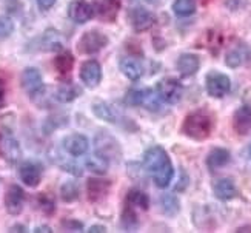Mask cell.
Masks as SVG:
<instances>
[{
    "label": "cell",
    "instance_id": "cell-6",
    "mask_svg": "<svg viewBox=\"0 0 251 233\" xmlns=\"http://www.w3.org/2000/svg\"><path fill=\"white\" fill-rule=\"evenodd\" d=\"M156 93L160 97L162 102L176 104L180 101L182 93H183V87L179 79H174V77H163V79L159 81L156 85Z\"/></svg>",
    "mask_w": 251,
    "mask_h": 233
},
{
    "label": "cell",
    "instance_id": "cell-29",
    "mask_svg": "<svg viewBox=\"0 0 251 233\" xmlns=\"http://www.w3.org/2000/svg\"><path fill=\"white\" fill-rule=\"evenodd\" d=\"M74 66V58L70 51H60L56 58H54V68L60 74H68L71 73Z\"/></svg>",
    "mask_w": 251,
    "mask_h": 233
},
{
    "label": "cell",
    "instance_id": "cell-32",
    "mask_svg": "<svg viewBox=\"0 0 251 233\" xmlns=\"http://www.w3.org/2000/svg\"><path fill=\"white\" fill-rule=\"evenodd\" d=\"M160 208L167 216H176L180 210V203L174 195H163L160 198Z\"/></svg>",
    "mask_w": 251,
    "mask_h": 233
},
{
    "label": "cell",
    "instance_id": "cell-17",
    "mask_svg": "<svg viewBox=\"0 0 251 233\" xmlns=\"http://www.w3.org/2000/svg\"><path fill=\"white\" fill-rule=\"evenodd\" d=\"M233 128L241 136L251 131V105H242L236 110L233 116Z\"/></svg>",
    "mask_w": 251,
    "mask_h": 233
},
{
    "label": "cell",
    "instance_id": "cell-36",
    "mask_svg": "<svg viewBox=\"0 0 251 233\" xmlns=\"http://www.w3.org/2000/svg\"><path fill=\"white\" fill-rule=\"evenodd\" d=\"M225 63L228 66H231V68H237L239 65L244 63V53H241L239 50H233L226 54V59H225Z\"/></svg>",
    "mask_w": 251,
    "mask_h": 233
},
{
    "label": "cell",
    "instance_id": "cell-21",
    "mask_svg": "<svg viewBox=\"0 0 251 233\" xmlns=\"http://www.w3.org/2000/svg\"><path fill=\"white\" fill-rule=\"evenodd\" d=\"M119 65H121V71L124 76L131 82H137L144 76V66L136 58H124Z\"/></svg>",
    "mask_w": 251,
    "mask_h": 233
},
{
    "label": "cell",
    "instance_id": "cell-19",
    "mask_svg": "<svg viewBox=\"0 0 251 233\" xmlns=\"http://www.w3.org/2000/svg\"><path fill=\"white\" fill-rule=\"evenodd\" d=\"M80 94H82V90L79 85H75L73 82H63L54 90L52 96L60 104H70V102L75 101Z\"/></svg>",
    "mask_w": 251,
    "mask_h": 233
},
{
    "label": "cell",
    "instance_id": "cell-42",
    "mask_svg": "<svg viewBox=\"0 0 251 233\" xmlns=\"http://www.w3.org/2000/svg\"><path fill=\"white\" fill-rule=\"evenodd\" d=\"M9 232H26V227L25 226H14V227H11Z\"/></svg>",
    "mask_w": 251,
    "mask_h": 233
},
{
    "label": "cell",
    "instance_id": "cell-23",
    "mask_svg": "<svg viewBox=\"0 0 251 233\" xmlns=\"http://www.w3.org/2000/svg\"><path fill=\"white\" fill-rule=\"evenodd\" d=\"M51 161L56 164L57 167H60L62 170L68 172V173H71L74 176H82V173H83L82 167H80L77 162H74L68 156H63V153L59 151V150L51 151Z\"/></svg>",
    "mask_w": 251,
    "mask_h": 233
},
{
    "label": "cell",
    "instance_id": "cell-27",
    "mask_svg": "<svg viewBox=\"0 0 251 233\" xmlns=\"http://www.w3.org/2000/svg\"><path fill=\"white\" fill-rule=\"evenodd\" d=\"M42 48L45 51H60L63 48V37L56 29H47L42 37Z\"/></svg>",
    "mask_w": 251,
    "mask_h": 233
},
{
    "label": "cell",
    "instance_id": "cell-11",
    "mask_svg": "<svg viewBox=\"0 0 251 233\" xmlns=\"http://www.w3.org/2000/svg\"><path fill=\"white\" fill-rule=\"evenodd\" d=\"M25 190L17 184L9 185V188L6 190L5 195V208L9 215L17 216L24 212V207H25Z\"/></svg>",
    "mask_w": 251,
    "mask_h": 233
},
{
    "label": "cell",
    "instance_id": "cell-37",
    "mask_svg": "<svg viewBox=\"0 0 251 233\" xmlns=\"http://www.w3.org/2000/svg\"><path fill=\"white\" fill-rule=\"evenodd\" d=\"M60 226L65 232H82L83 230V224L77 219H63Z\"/></svg>",
    "mask_w": 251,
    "mask_h": 233
},
{
    "label": "cell",
    "instance_id": "cell-18",
    "mask_svg": "<svg viewBox=\"0 0 251 233\" xmlns=\"http://www.w3.org/2000/svg\"><path fill=\"white\" fill-rule=\"evenodd\" d=\"M176 68L182 77H190V76H193L199 71L201 59L196 56V54H191V53L180 54L177 62H176Z\"/></svg>",
    "mask_w": 251,
    "mask_h": 233
},
{
    "label": "cell",
    "instance_id": "cell-5",
    "mask_svg": "<svg viewBox=\"0 0 251 233\" xmlns=\"http://www.w3.org/2000/svg\"><path fill=\"white\" fill-rule=\"evenodd\" d=\"M205 87H206V93H208L211 97L221 99L225 94L230 93L231 79L226 74L213 70L205 76Z\"/></svg>",
    "mask_w": 251,
    "mask_h": 233
},
{
    "label": "cell",
    "instance_id": "cell-13",
    "mask_svg": "<svg viewBox=\"0 0 251 233\" xmlns=\"http://www.w3.org/2000/svg\"><path fill=\"white\" fill-rule=\"evenodd\" d=\"M68 16L74 24H86L94 17V8L86 0H73L68 5Z\"/></svg>",
    "mask_w": 251,
    "mask_h": 233
},
{
    "label": "cell",
    "instance_id": "cell-28",
    "mask_svg": "<svg viewBox=\"0 0 251 233\" xmlns=\"http://www.w3.org/2000/svg\"><path fill=\"white\" fill-rule=\"evenodd\" d=\"M121 224H122V229L125 232H136L137 230L139 219H137L136 208L125 204L124 212H122V218H121Z\"/></svg>",
    "mask_w": 251,
    "mask_h": 233
},
{
    "label": "cell",
    "instance_id": "cell-30",
    "mask_svg": "<svg viewBox=\"0 0 251 233\" xmlns=\"http://www.w3.org/2000/svg\"><path fill=\"white\" fill-rule=\"evenodd\" d=\"M93 113L99 117L100 120L110 122V124H114L116 122V113L111 105H108L103 101H97L93 104Z\"/></svg>",
    "mask_w": 251,
    "mask_h": 233
},
{
    "label": "cell",
    "instance_id": "cell-9",
    "mask_svg": "<svg viewBox=\"0 0 251 233\" xmlns=\"http://www.w3.org/2000/svg\"><path fill=\"white\" fill-rule=\"evenodd\" d=\"M80 81L82 84L90 88V90H94L100 85L102 82V66L100 63L97 62L96 59H90V60H85L80 66Z\"/></svg>",
    "mask_w": 251,
    "mask_h": 233
},
{
    "label": "cell",
    "instance_id": "cell-1",
    "mask_svg": "<svg viewBox=\"0 0 251 233\" xmlns=\"http://www.w3.org/2000/svg\"><path fill=\"white\" fill-rule=\"evenodd\" d=\"M144 167L159 188H167L171 184L174 169L168 153L163 147L154 146L147 150L144 156Z\"/></svg>",
    "mask_w": 251,
    "mask_h": 233
},
{
    "label": "cell",
    "instance_id": "cell-38",
    "mask_svg": "<svg viewBox=\"0 0 251 233\" xmlns=\"http://www.w3.org/2000/svg\"><path fill=\"white\" fill-rule=\"evenodd\" d=\"M6 105V84L5 79L0 76V108H3Z\"/></svg>",
    "mask_w": 251,
    "mask_h": 233
},
{
    "label": "cell",
    "instance_id": "cell-2",
    "mask_svg": "<svg viewBox=\"0 0 251 233\" xmlns=\"http://www.w3.org/2000/svg\"><path fill=\"white\" fill-rule=\"evenodd\" d=\"M213 116L208 112H205V110H198V112L190 113L182 124V133L193 141L208 139L213 133Z\"/></svg>",
    "mask_w": 251,
    "mask_h": 233
},
{
    "label": "cell",
    "instance_id": "cell-8",
    "mask_svg": "<svg viewBox=\"0 0 251 233\" xmlns=\"http://www.w3.org/2000/svg\"><path fill=\"white\" fill-rule=\"evenodd\" d=\"M62 148L63 151L70 154L73 158H80L83 154L88 153L90 148V141L82 133H71L67 135L62 141Z\"/></svg>",
    "mask_w": 251,
    "mask_h": 233
},
{
    "label": "cell",
    "instance_id": "cell-34",
    "mask_svg": "<svg viewBox=\"0 0 251 233\" xmlns=\"http://www.w3.org/2000/svg\"><path fill=\"white\" fill-rule=\"evenodd\" d=\"M37 205H39V210L47 216H51L56 212V199H54L52 195L50 193H40L37 196Z\"/></svg>",
    "mask_w": 251,
    "mask_h": 233
},
{
    "label": "cell",
    "instance_id": "cell-15",
    "mask_svg": "<svg viewBox=\"0 0 251 233\" xmlns=\"http://www.w3.org/2000/svg\"><path fill=\"white\" fill-rule=\"evenodd\" d=\"M94 16L103 22H114L121 11V0H94Z\"/></svg>",
    "mask_w": 251,
    "mask_h": 233
},
{
    "label": "cell",
    "instance_id": "cell-3",
    "mask_svg": "<svg viewBox=\"0 0 251 233\" xmlns=\"http://www.w3.org/2000/svg\"><path fill=\"white\" fill-rule=\"evenodd\" d=\"M125 102L131 107H144L151 112L160 110V97L157 96L156 90L144 88V90H131L125 96Z\"/></svg>",
    "mask_w": 251,
    "mask_h": 233
},
{
    "label": "cell",
    "instance_id": "cell-20",
    "mask_svg": "<svg viewBox=\"0 0 251 233\" xmlns=\"http://www.w3.org/2000/svg\"><path fill=\"white\" fill-rule=\"evenodd\" d=\"M213 192H214V196L217 199H221V201H231V199L237 196L236 184L230 177H222V179L214 182Z\"/></svg>",
    "mask_w": 251,
    "mask_h": 233
},
{
    "label": "cell",
    "instance_id": "cell-16",
    "mask_svg": "<svg viewBox=\"0 0 251 233\" xmlns=\"http://www.w3.org/2000/svg\"><path fill=\"white\" fill-rule=\"evenodd\" d=\"M111 182L106 179H100V177H90L86 182V195L91 203H99L103 199L108 192H110Z\"/></svg>",
    "mask_w": 251,
    "mask_h": 233
},
{
    "label": "cell",
    "instance_id": "cell-7",
    "mask_svg": "<svg viewBox=\"0 0 251 233\" xmlns=\"http://www.w3.org/2000/svg\"><path fill=\"white\" fill-rule=\"evenodd\" d=\"M0 156L8 164H17L22 158L20 144L8 130L0 131Z\"/></svg>",
    "mask_w": 251,
    "mask_h": 233
},
{
    "label": "cell",
    "instance_id": "cell-26",
    "mask_svg": "<svg viewBox=\"0 0 251 233\" xmlns=\"http://www.w3.org/2000/svg\"><path fill=\"white\" fill-rule=\"evenodd\" d=\"M125 204L131 205L133 208L144 210V212H145V210L150 208V196L144 190H139V188H131V190L126 193Z\"/></svg>",
    "mask_w": 251,
    "mask_h": 233
},
{
    "label": "cell",
    "instance_id": "cell-39",
    "mask_svg": "<svg viewBox=\"0 0 251 233\" xmlns=\"http://www.w3.org/2000/svg\"><path fill=\"white\" fill-rule=\"evenodd\" d=\"M57 0H37V6L43 11H47V9H51L54 5H56Z\"/></svg>",
    "mask_w": 251,
    "mask_h": 233
},
{
    "label": "cell",
    "instance_id": "cell-24",
    "mask_svg": "<svg viewBox=\"0 0 251 233\" xmlns=\"http://www.w3.org/2000/svg\"><path fill=\"white\" fill-rule=\"evenodd\" d=\"M85 167L88 169L91 173L102 176V175H105L108 172V169H110V159H108L106 156H103L102 153L96 151V153L91 154V156L86 158Z\"/></svg>",
    "mask_w": 251,
    "mask_h": 233
},
{
    "label": "cell",
    "instance_id": "cell-22",
    "mask_svg": "<svg viewBox=\"0 0 251 233\" xmlns=\"http://www.w3.org/2000/svg\"><path fill=\"white\" fill-rule=\"evenodd\" d=\"M96 144H97V151L102 153L103 156H106L108 159L117 158L119 154H121V148H119L117 141L111 136H108V135L97 136Z\"/></svg>",
    "mask_w": 251,
    "mask_h": 233
},
{
    "label": "cell",
    "instance_id": "cell-10",
    "mask_svg": "<svg viewBox=\"0 0 251 233\" xmlns=\"http://www.w3.org/2000/svg\"><path fill=\"white\" fill-rule=\"evenodd\" d=\"M19 176H20V181L26 187L36 188L42 182L43 169L36 161H25V162H22L19 167Z\"/></svg>",
    "mask_w": 251,
    "mask_h": 233
},
{
    "label": "cell",
    "instance_id": "cell-41",
    "mask_svg": "<svg viewBox=\"0 0 251 233\" xmlns=\"http://www.w3.org/2000/svg\"><path fill=\"white\" fill-rule=\"evenodd\" d=\"M34 232H36V233H40V232L51 233L52 230H51V227H50V226H39V227H36V229H34Z\"/></svg>",
    "mask_w": 251,
    "mask_h": 233
},
{
    "label": "cell",
    "instance_id": "cell-43",
    "mask_svg": "<svg viewBox=\"0 0 251 233\" xmlns=\"http://www.w3.org/2000/svg\"><path fill=\"white\" fill-rule=\"evenodd\" d=\"M250 156H251V146H250Z\"/></svg>",
    "mask_w": 251,
    "mask_h": 233
},
{
    "label": "cell",
    "instance_id": "cell-35",
    "mask_svg": "<svg viewBox=\"0 0 251 233\" xmlns=\"http://www.w3.org/2000/svg\"><path fill=\"white\" fill-rule=\"evenodd\" d=\"M14 31V22L6 16H0V39L9 37Z\"/></svg>",
    "mask_w": 251,
    "mask_h": 233
},
{
    "label": "cell",
    "instance_id": "cell-25",
    "mask_svg": "<svg viewBox=\"0 0 251 233\" xmlns=\"http://www.w3.org/2000/svg\"><path fill=\"white\" fill-rule=\"evenodd\" d=\"M230 158H231V154L228 150H225V148H213L208 153V156H206V167H208L211 172H214V170L221 169V167H224V165H226L228 162H230Z\"/></svg>",
    "mask_w": 251,
    "mask_h": 233
},
{
    "label": "cell",
    "instance_id": "cell-12",
    "mask_svg": "<svg viewBox=\"0 0 251 233\" xmlns=\"http://www.w3.org/2000/svg\"><path fill=\"white\" fill-rule=\"evenodd\" d=\"M129 24L136 32H144L156 24V16L144 6H136L129 13Z\"/></svg>",
    "mask_w": 251,
    "mask_h": 233
},
{
    "label": "cell",
    "instance_id": "cell-40",
    "mask_svg": "<svg viewBox=\"0 0 251 233\" xmlns=\"http://www.w3.org/2000/svg\"><path fill=\"white\" fill-rule=\"evenodd\" d=\"M90 233H105L106 232V227L105 226H91L90 230H86Z\"/></svg>",
    "mask_w": 251,
    "mask_h": 233
},
{
    "label": "cell",
    "instance_id": "cell-14",
    "mask_svg": "<svg viewBox=\"0 0 251 233\" xmlns=\"http://www.w3.org/2000/svg\"><path fill=\"white\" fill-rule=\"evenodd\" d=\"M20 82H22V87H24V90L31 96L37 94L43 87V79H42V74L37 68L34 66H28L24 71H22V76H20Z\"/></svg>",
    "mask_w": 251,
    "mask_h": 233
},
{
    "label": "cell",
    "instance_id": "cell-4",
    "mask_svg": "<svg viewBox=\"0 0 251 233\" xmlns=\"http://www.w3.org/2000/svg\"><path fill=\"white\" fill-rule=\"evenodd\" d=\"M108 37L99 29H90L83 32L77 42V50L82 54H96L108 45Z\"/></svg>",
    "mask_w": 251,
    "mask_h": 233
},
{
    "label": "cell",
    "instance_id": "cell-31",
    "mask_svg": "<svg viewBox=\"0 0 251 233\" xmlns=\"http://www.w3.org/2000/svg\"><path fill=\"white\" fill-rule=\"evenodd\" d=\"M80 196V188L75 181H67L60 187V198L65 203H74L77 201Z\"/></svg>",
    "mask_w": 251,
    "mask_h": 233
},
{
    "label": "cell",
    "instance_id": "cell-33",
    "mask_svg": "<svg viewBox=\"0 0 251 233\" xmlns=\"http://www.w3.org/2000/svg\"><path fill=\"white\" fill-rule=\"evenodd\" d=\"M173 11L177 17H190L196 13L194 0H174Z\"/></svg>",
    "mask_w": 251,
    "mask_h": 233
}]
</instances>
